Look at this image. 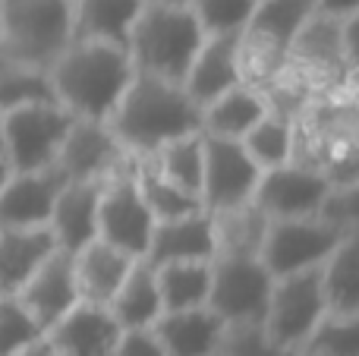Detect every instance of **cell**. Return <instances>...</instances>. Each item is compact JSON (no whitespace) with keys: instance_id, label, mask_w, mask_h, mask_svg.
<instances>
[{"instance_id":"1","label":"cell","mask_w":359,"mask_h":356,"mask_svg":"<svg viewBox=\"0 0 359 356\" xmlns=\"http://www.w3.org/2000/svg\"><path fill=\"white\" fill-rule=\"evenodd\" d=\"M133 60L123 44L69 38L48 67L50 92L60 107L82 120H107L133 79Z\"/></svg>"},{"instance_id":"2","label":"cell","mask_w":359,"mask_h":356,"mask_svg":"<svg viewBox=\"0 0 359 356\" xmlns=\"http://www.w3.org/2000/svg\"><path fill=\"white\" fill-rule=\"evenodd\" d=\"M107 126L126 155L145 158L170 139L202 130V107L186 95L183 82L133 73L126 92L107 117Z\"/></svg>"},{"instance_id":"3","label":"cell","mask_w":359,"mask_h":356,"mask_svg":"<svg viewBox=\"0 0 359 356\" xmlns=\"http://www.w3.org/2000/svg\"><path fill=\"white\" fill-rule=\"evenodd\" d=\"M202 38L205 32L196 22L189 6L145 0V6L139 10L130 29V38H126V50H130L136 73L183 82Z\"/></svg>"},{"instance_id":"4","label":"cell","mask_w":359,"mask_h":356,"mask_svg":"<svg viewBox=\"0 0 359 356\" xmlns=\"http://www.w3.org/2000/svg\"><path fill=\"white\" fill-rule=\"evenodd\" d=\"M73 38L69 0H0V50L48 69Z\"/></svg>"},{"instance_id":"5","label":"cell","mask_w":359,"mask_h":356,"mask_svg":"<svg viewBox=\"0 0 359 356\" xmlns=\"http://www.w3.org/2000/svg\"><path fill=\"white\" fill-rule=\"evenodd\" d=\"M271 271L255 252H215L208 309L224 325H259L271 294Z\"/></svg>"},{"instance_id":"6","label":"cell","mask_w":359,"mask_h":356,"mask_svg":"<svg viewBox=\"0 0 359 356\" xmlns=\"http://www.w3.org/2000/svg\"><path fill=\"white\" fill-rule=\"evenodd\" d=\"M325 315L328 309H325L322 284H318V268H309L274 278L259 325L271 344L299 353Z\"/></svg>"},{"instance_id":"7","label":"cell","mask_w":359,"mask_h":356,"mask_svg":"<svg viewBox=\"0 0 359 356\" xmlns=\"http://www.w3.org/2000/svg\"><path fill=\"white\" fill-rule=\"evenodd\" d=\"M73 114L57 101H32L4 111V161L10 170L54 167Z\"/></svg>"},{"instance_id":"8","label":"cell","mask_w":359,"mask_h":356,"mask_svg":"<svg viewBox=\"0 0 359 356\" xmlns=\"http://www.w3.org/2000/svg\"><path fill=\"white\" fill-rule=\"evenodd\" d=\"M350 237H356V233L337 231V227L325 224L318 214L278 218V221H268L259 259H262V265L271 271V278L297 275V271L318 268V265Z\"/></svg>"},{"instance_id":"9","label":"cell","mask_w":359,"mask_h":356,"mask_svg":"<svg viewBox=\"0 0 359 356\" xmlns=\"http://www.w3.org/2000/svg\"><path fill=\"white\" fill-rule=\"evenodd\" d=\"M151 227H155V218L139 196L136 177H133V158H126L111 177L101 180L98 240L117 246L133 259H142L149 249Z\"/></svg>"},{"instance_id":"10","label":"cell","mask_w":359,"mask_h":356,"mask_svg":"<svg viewBox=\"0 0 359 356\" xmlns=\"http://www.w3.org/2000/svg\"><path fill=\"white\" fill-rule=\"evenodd\" d=\"M259 164L246 155L240 139H215L202 136V183L198 202L205 212H230L249 205L259 186Z\"/></svg>"},{"instance_id":"11","label":"cell","mask_w":359,"mask_h":356,"mask_svg":"<svg viewBox=\"0 0 359 356\" xmlns=\"http://www.w3.org/2000/svg\"><path fill=\"white\" fill-rule=\"evenodd\" d=\"M331 189V180L316 167H306L299 161H287L280 167L262 170L255 186L252 205L268 221L278 218H306L316 214L325 193Z\"/></svg>"},{"instance_id":"12","label":"cell","mask_w":359,"mask_h":356,"mask_svg":"<svg viewBox=\"0 0 359 356\" xmlns=\"http://www.w3.org/2000/svg\"><path fill=\"white\" fill-rule=\"evenodd\" d=\"M126 158L130 155L107 126V120L73 117L60 142V151H57L54 167L63 174V180H104Z\"/></svg>"},{"instance_id":"13","label":"cell","mask_w":359,"mask_h":356,"mask_svg":"<svg viewBox=\"0 0 359 356\" xmlns=\"http://www.w3.org/2000/svg\"><path fill=\"white\" fill-rule=\"evenodd\" d=\"M16 296L44 334L54 322H60L79 303V290H76L73 278V256L63 249H54L41 262V268L16 290Z\"/></svg>"},{"instance_id":"14","label":"cell","mask_w":359,"mask_h":356,"mask_svg":"<svg viewBox=\"0 0 359 356\" xmlns=\"http://www.w3.org/2000/svg\"><path fill=\"white\" fill-rule=\"evenodd\" d=\"M63 183L67 180L57 167L10 170L0 186V227H48Z\"/></svg>"},{"instance_id":"15","label":"cell","mask_w":359,"mask_h":356,"mask_svg":"<svg viewBox=\"0 0 359 356\" xmlns=\"http://www.w3.org/2000/svg\"><path fill=\"white\" fill-rule=\"evenodd\" d=\"M217 252L215 240V218L205 208H196L189 214L168 221H155L151 240L145 249L149 265H168V262H211Z\"/></svg>"},{"instance_id":"16","label":"cell","mask_w":359,"mask_h":356,"mask_svg":"<svg viewBox=\"0 0 359 356\" xmlns=\"http://www.w3.org/2000/svg\"><path fill=\"white\" fill-rule=\"evenodd\" d=\"M240 32L236 35H205L183 76V88L198 107L227 88L240 85Z\"/></svg>"},{"instance_id":"17","label":"cell","mask_w":359,"mask_h":356,"mask_svg":"<svg viewBox=\"0 0 359 356\" xmlns=\"http://www.w3.org/2000/svg\"><path fill=\"white\" fill-rule=\"evenodd\" d=\"M120 334L123 331L107 313V306L76 303L60 322L44 331V338L60 356H114Z\"/></svg>"},{"instance_id":"18","label":"cell","mask_w":359,"mask_h":356,"mask_svg":"<svg viewBox=\"0 0 359 356\" xmlns=\"http://www.w3.org/2000/svg\"><path fill=\"white\" fill-rule=\"evenodd\" d=\"M98 199L101 180H67L54 199L48 231L54 233L57 249L76 252L98 240Z\"/></svg>"},{"instance_id":"19","label":"cell","mask_w":359,"mask_h":356,"mask_svg":"<svg viewBox=\"0 0 359 356\" xmlns=\"http://www.w3.org/2000/svg\"><path fill=\"white\" fill-rule=\"evenodd\" d=\"M224 331L227 325L208 306L161 313L151 325V334L158 338L164 356H215L221 350Z\"/></svg>"},{"instance_id":"20","label":"cell","mask_w":359,"mask_h":356,"mask_svg":"<svg viewBox=\"0 0 359 356\" xmlns=\"http://www.w3.org/2000/svg\"><path fill=\"white\" fill-rule=\"evenodd\" d=\"M69 256H73V278L76 290H79V303H92V306H107L111 296L117 294V287L123 284L126 271L136 262L133 256H126L123 249L104 243V240H92Z\"/></svg>"},{"instance_id":"21","label":"cell","mask_w":359,"mask_h":356,"mask_svg":"<svg viewBox=\"0 0 359 356\" xmlns=\"http://www.w3.org/2000/svg\"><path fill=\"white\" fill-rule=\"evenodd\" d=\"M54 249L48 227H0V294H16Z\"/></svg>"},{"instance_id":"22","label":"cell","mask_w":359,"mask_h":356,"mask_svg":"<svg viewBox=\"0 0 359 356\" xmlns=\"http://www.w3.org/2000/svg\"><path fill=\"white\" fill-rule=\"evenodd\" d=\"M107 313L114 315L120 331H142V328H151L158 322L164 306H161V294H158L155 268L145 259L133 262L123 284H120L117 294L107 303Z\"/></svg>"},{"instance_id":"23","label":"cell","mask_w":359,"mask_h":356,"mask_svg":"<svg viewBox=\"0 0 359 356\" xmlns=\"http://www.w3.org/2000/svg\"><path fill=\"white\" fill-rule=\"evenodd\" d=\"M268 111V98L262 88L240 82V85L227 88L224 95L211 98L202 107V136L215 139H243L246 130Z\"/></svg>"},{"instance_id":"24","label":"cell","mask_w":359,"mask_h":356,"mask_svg":"<svg viewBox=\"0 0 359 356\" xmlns=\"http://www.w3.org/2000/svg\"><path fill=\"white\" fill-rule=\"evenodd\" d=\"M73 6V38L123 44L145 0H69Z\"/></svg>"},{"instance_id":"25","label":"cell","mask_w":359,"mask_h":356,"mask_svg":"<svg viewBox=\"0 0 359 356\" xmlns=\"http://www.w3.org/2000/svg\"><path fill=\"white\" fill-rule=\"evenodd\" d=\"M328 315H359V237H350L318 265Z\"/></svg>"},{"instance_id":"26","label":"cell","mask_w":359,"mask_h":356,"mask_svg":"<svg viewBox=\"0 0 359 356\" xmlns=\"http://www.w3.org/2000/svg\"><path fill=\"white\" fill-rule=\"evenodd\" d=\"M151 268H155L158 278V294H161L164 313L208 306L211 262H168L151 265Z\"/></svg>"},{"instance_id":"27","label":"cell","mask_w":359,"mask_h":356,"mask_svg":"<svg viewBox=\"0 0 359 356\" xmlns=\"http://www.w3.org/2000/svg\"><path fill=\"white\" fill-rule=\"evenodd\" d=\"M240 145L246 149V155L259 164V170L280 167V164H287L293 158V117L284 111L268 107L246 130Z\"/></svg>"},{"instance_id":"28","label":"cell","mask_w":359,"mask_h":356,"mask_svg":"<svg viewBox=\"0 0 359 356\" xmlns=\"http://www.w3.org/2000/svg\"><path fill=\"white\" fill-rule=\"evenodd\" d=\"M133 177H136L139 196H142V202L149 205V212L155 221L180 218V214H189V212H196V208H202L198 196L186 193V189H180L177 183H170L168 177H161L155 167H151L149 158H133Z\"/></svg>"},{"instance_id":"29","label":"cell","mask_w":359,"mask_h":356,"mask_svg":"<svg viewBox=\"0 0 359 356\" xmlns=\"http://www.w3.org/2000/svg\"><path fill=\"white\" fill-rule=\"evenodd\" d=\"M151 167L180 189L198 196V183H202V132H186L170 142L158 145L151 155H145Z\"/></svg>"},{"instance_id":"30","label":"cell","mask_w":359,"mask_h":356,"mask_svg":"<svg viewBox=\"0 0 359 356\" xmlns=\"http://www.w3.org/2000/svg\"><path fill=\"white\" fill-rule=\"evenodd\" d=\"M32 101H54L48 69L0 50V114Z\"/></svg>"},{"instance_id":"31","label":"cell","mask_w":359,"mask_h":356,"mask_svg":"<svg viewBox=\"0 0 359 356\" xmlns=\"http://www.w3.org/2000/svg\"><path fill=\"white\" fill-rule=\"evenodd\" d=\"M211 218H215L217 252H255L259 256L268 218L252 202L240 208H230V212H217Z\"/></svg>"},{"instance_id":"32","label":"cell","mask_w":359,"mask_h":356,"mask_svg":"<svg viewBox=\"0 0 359 356\" xmlns=\"http://www.w3.org/2000/svg\"><path fill=\"white\" fill-rule=\"evenodd\" d=\"M303 350L312 356H359V315H325Z\"/></svg>"},{"instance_id":"33","label":"cell","mask_w":359,"mask_h":356,"mask_svg":"<svg viewBox=\"0 0 359 356\" xmlns=\"http://www.w3.org/2000/svg\"><path fill=\"white\" fill-rule=\"evenodd\" d=\"M205 35H236L246 29L255 0H189L186 4Z\"/></svg>"},{"instance_id":"34","label":"cell","mask_w":359,"mask_h":356,"mask_svg":"<svg viewBox=\"0 0 359 356\" xmlns=\"http://www.w3.org/2000/svg\"><path fill=\"white\" fill-rule=\"evenodd\" d=\"M41 338V328L35 325L16 294H0V356L22 353L32 341Z\"/></svg>"},{"instance_id":"35","label":"cell","mask_w":359,"mask_h":356,"mask_svg":"<svg viewBox=\"0 0 359 356\" xmlns=\"http://www.w3.org/2000/svg\"><path fill=\"white\" fill-rule=\"evenodd\" d=\"M356 202H359V183H331V189L325 193L322 205H318V218L325 224L337 227L344 233H356L359 221H356Z\"/></svg>"},{"instance_id":"36","label":"cell","mask_w":359,"mask_h":356,"mask_svg":"<svg viewBox=\"0 0 359 356\" xmlns=\"http://www.w3.org/2000/svg\"><path fill=\"white\" fill-rule=\"evenodd\" d=\"M221 356H297L293 350L271 344L262 325H227L221 341Z\"/></svg>"},{"instance_id":"37","label":"cell","mask_w":359,"mask_h":356,"mask_svg":"<svg viewBox=\"0 0 359 356\" xmlns=\"http://www.w3.org/2000/svg\"><path fill=\"white\" fill-rule=\"evenodd\" d=\"M114 356H164L158 338L151 334V328H142V331H123L117 341V350Z\"/></svg>"},{"instance_id":"38","label":"cell","mask_w":359,"mask_h":356,"mask_svg":"<svg viewBox=\"0 0 359 356\" xmlns=\"http://www.w3.org/2000/svg\"><path fill=\"white\" fill-rule=\"evenodd\" d=\"M316 13H325V16H359V0H316Z\"/></svg>"},{"instance_id":"39","label":"cell","mask_w":359,"mask_h":356,"mask_svg":"<svg viewBox=\"0 0 359 356\" xmlns=\"http://www.w3.org/2000/svg\"><path fill=\"white\" fill-rule=\"evenodd\" d=\"M16 356H60V353H57V350H54V344H50V341L41 334V338L32 341V344L25 347L22 353H16Z\"/></svg>"},{"instance_id":"40","label":"cell","mask_w":359,"mask_h":356,"mask_svg":"<svg viewBox=\"0 0 359 356\" xmlns=\"http://www.w3.org/2000/svg\"><path fill=\"white\" fill-rule=\"evenodd\" d=\"M6 177H10V167H6V161H4V158H0V186H4V180H6Z\"/></svg>"},{"instance_id":"41","label":"cell","mask_w":359,"mask_h":356,"mask_svg":"<svg viewBox=\"0 0 359 356\" xmlns=\"http://www.w3.org/2000/svg\"><path fill=\"white\" fill-rule=\"evenodd\" d=\"M0 158H4V114H0Z\"/></svg>"},{"instance_id":"42","label":"cell","mask_w":359,"mask_h":356,"mask_svg":"<svg viewBox=\"0 0 359 356\" xmlns=\"http://www.w3.org/2000/svg\"><path fill=\"white\" fill-rule=\"evenodd\" d=\"M151 4H183V6H186L189 0H151Z\"/></svg>"},{"instance_id":"43","label":"cell","mask_w":359,"mask_h":356,"mask_svg":"<svg viewBox=\"0 0 359 356\" xmlns=\"http://www.w3.org/2000/svg\"><path fill=\"white\" fill-rule=\"evenodd\" d=\"M297 356H312V353H306V350H299V353H297Z\"/></svg>"},{"instance_id":"44","label":"cell","mask_w":359,"mask_h":356,"mask_svg":"<svg viewBox=\"0 0 359 356\" xmlns=\"http://www.w3.org/2000/svg\"><path fill=\"white\" fill-rule=\"evenodd\" d=\"M215 356H221V350H217V353H215Z\"/></svg>"}]
</instances>
